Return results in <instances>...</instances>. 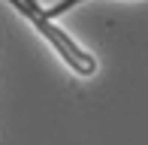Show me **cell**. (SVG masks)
<instances>
[{
  "instance_id": "cell-2",
  "label": "cell",
  "mask_w": 148,
  "mask_h": 145,
  "mask_svg": "<svg viewBox=\"0 0 148 145\" xmlns=\"http://www.w3.org/2000/svg\"><path fill=\"white\" fill-rule=\"evenodd\" d=\"M76 3H79V0H64V3H58V6H51V9H45V12H42V18H45V21H51L55 15H60V12H66L70 6H76Z\"/></svg>"
},
{
  "instance_id": "cell-1",
  "label": "cell",
  "mask_w": 148,
  "mask_h": 145,
  "mask_svg": "<svg viewBox=\"0 0 148 145\" xmlns=\"http://www.w3.org/2000/svg\"><path fill=\"white\" fill-rule=\"evenodd\" d=\"M9 3H12V6H15V9H21V12H24V15H27V18H30V21H33V24H36V27H39V30H42V34H45V36H49V42H51V45H55V49L60 51V55H64V61H66V64H70V67H73V70H76V72H82V76H88V72H94V61H91V57H88V55H85V51H82V49H76V42H73V39H70V36H64V34H60V30H58V27H51V24H49V21H45V18H42V15H39V12H36V9H33V6H27V3H24V0H9Z\"/></svg>"
}]
</instances>
